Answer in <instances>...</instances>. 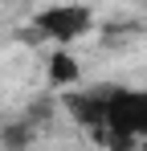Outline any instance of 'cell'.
Segmentation results:
<instances>
[{
	"label": "cell",
	"mask_w": 147,
	"mask_h": 151,
	"mask_svg": "<svg viewBox=\"0 0 147 151\" xmlns=\"http://www.w3.org/2000/svg\"><path fill=\"white\" fill-rule=\"evenodd\" d=\"M70 119L98 147L131 151L147 139V90L135 86H90V90H66Z\"/></svg>",
	"instance_id": "obj_1"
},
{
	"label": "cell",
	"mask_w": 147,
	"mask_h": 151,
	"mask_svg": "<svg viewBox=\"0 0 147 151\" xmlns=\"http://www.w3.org/2000/svg\"><path fill=\"white\" fill-rule=\"evenodd\" d=\"M33 29L53 41V45H74L82 41L90 29H94V12L78 0H66V4H45L41 12H33Z\"/></svg>",
	"instance_id": "obj_2"
},
{
	"label": "cell",
	"mask_w": 147,
	"mask_h": 151,
	"mask_svg": "<svg viewBox=\"0 0 147 151\" xmlns=\"http://www.w3.org/2000/svg\"><path fill=\"white\" fill-rule=\"evenodd\" d=\"M49 86H57V90L82 86V65H78V57L70 53V45H57V49L49 53Z\"/></svg>",
	"instance_id": "obj_3"
}]
</instances>
